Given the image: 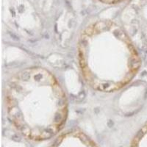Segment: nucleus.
<instances>
[{"label":"nucleus","mask_w":147,"mask_h":147,"mask_svg":"<svg viewBox=\"0 0 147 147\" xmlns=\"http://www.w3.org/2000/svg\"><path fill=\"white\" fill-rule=\"evenodd\" d=\"M100 1H102V2H106V3H115V2H120V1H121V0H100Z\"/></svg>","instance_id":"39448f33"},{"label":"nucleus","mask_w":147,"mask_h":147,"mask_svg":"<svg viewBox=\"0 0 147 147\" xmlns=\"http://www.w3.org/2000/svg\"><path fill=\"white\" fill-rule=\"evenodd\" d=\"M50 147H98L94 140L80 130L68 131L52 143Z\"/></svg>","instance_id":"7ed1b4c3"},{"label":"nucleus","mask_w":147,"mask_h":147,"mask_svg":"<svg viewBox=\"0 0 147 147\" xmlns=\"http://www.w3.org/2000/svg\"><path fill=\"white\" fill-rule=\"evenodd\" d=\"M130 147H147V124L137 132L131 142Z\"/></svg>","instance_id":"20e7f679"},{"label":"nucleus","mask_w":147,"mask_h":147,"mask_svg":"<svg viewBox=\"0 0 147 147\" xmlns=\"http://www.w3.org/2000/svg\"><path fill=\"white\" fill-rule=\"evenodd\" d=\"M81 72L92 88L101 92L119 90L132 80L140 60L125 30L110 21L88 26L77 46Z\"/></svg>","instance_id":"f03ea898"},{"label":"nucleus","mask_w":147,"mask_h":147,"mask_svg":"<svg viewBox=\"0 0 147 147\" xmlns=\"http://www.w3.org/2000/svg\"><path fill=\"white\" fill-rule=\"evenodd\" d=\"M6 107L17 130L35 141L56 136L68 115L63 89L50 71L39 67L23 69L10 77L6 87Z\"/></svg>","instance_id":"f257e3e1"}]
</instances>
